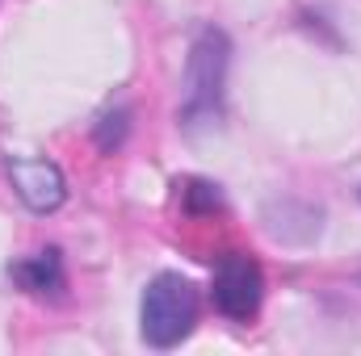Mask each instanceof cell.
<instances>
[{"mask_svg":"<svg viewBox=\"0 0 361 356\" xmlns=\"http://www.w3.org/2000/svg\"><path fill=\"white\" fill-rule=\"evenodd\" d=\"M231 68V42L223 30H202L189 46L185 84H180V117L185 126L214 122L223 113V84Z\"/></svg>","mask_w":361,"mask_h":356,"instance_id":"1","label":"cell"},{"mask_svg":"<svg viewBox=\"0 0 361 356\" xmlns=\"http://www.w3.org/2000/svg\"><path fill=\"white\" fill-rule=\"evenodd\" d=\"M139 323H143V340L152 348H177L197 327V289L180 272L152 276L147 289H143Z\"/></svg>","mask_w":361,"mask_h":356,"instance_id":"2","label":"cell"},{"mask_svg":"<svg viewBox=\"0 0 361 356\" xmlns=\"http://www.w3.org/2000/svg\"><path fill=\"white\" fill-rule=\"evenodd\" d=\"M261 298H265V276H261V265L252 256H244V252L219 256V265H214V306H219L223 319H231V323L257 319Z\"/></svg>","mask_w":361,"mask_h":356,"instance_id":"3","label":"cell"},{"mask_svg":"<svg viewBox=\"0 0 361 356\" xmlns=\"http://www.w3.org/2000/svg\"><path fill=\"white\" fill-rule=\"evenodd\" d=\"M8 184L34 214H55L68 201V177L51 160H8Z\"/></svg>","mask_w":361,"mask_h":356,"instance_id":"4","label":"cell"},{"mask_svg":"<svg viewBox=\"0 0 361 356\" xmlns=\"http://www.w3.org/2000/svg\"><path fill=\"white\" fill-rule=\"evenodd\" d=\"M8 276H13L21 289H30V293H55V289L63 285L59 252H55V248H47V252H38V256H30V260L13 265V268H8Z\"/></svg>","mask_w":361,"mask_h":356,"instance_id":"5","label":"cell"}]
</instances>
